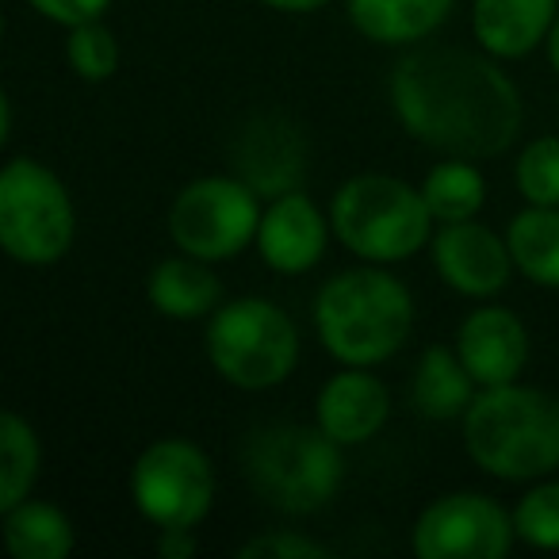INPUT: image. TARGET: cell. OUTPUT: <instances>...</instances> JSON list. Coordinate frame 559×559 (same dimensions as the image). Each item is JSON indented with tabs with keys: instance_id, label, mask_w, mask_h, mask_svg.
Instances as JSON below:
<instances>
[{
	"instance_id": "obj_1",
	"label": "cell",
	"mask_w": 559,
	"mask_h": 559,
	"mask_svg": "<svg viewBox=\"0 0 559 559\" xmlns=\"http://www.w3.org/2000/svg\"><path fill=\"white\" fill-rule=\"evenodd\" d=\"M391 108L421 146L444 157H498L521 131V93L490 58L460 47H414L391 70Z\"/></svg>"
},
{
	"instance_id": "obj_2",
	"label": "cell",
	"mask_w": 559,
	"mask_h": 559,
	"mask_svg": "<svg viewBox=\"0 0 559 559\" xmlns=\"http://www.w3.org/2000/svg\"><path fill=\"white\" fill-rule=\"evenodd\" d=\"M314 330L337 365L376 368L406 345L414 296L388 269H349L330 276L314 296Z\"/></svg>"
},
{
	"instance_id": "obj_3",
	"label": "cell",
	"mask_w": 559,
	"mask_h": 559,
	"mask_svg": "<svg viewBox=\"0 0 559 559\" xmlns=\"http://www.w3.org/2000/svg\"><path fill=\"white\" fill-rule=\"evenodd\" d=\"M464 449L502 483H533L559 467V399L540 388H479L464 414Z\"/></svg>"
},
{
	"instance_id": "obj_4",
	"label": "cell",
	"mask_w": 559,
	"mask_h": 559,
	"mask_svg": "<svg viewBox=\"0 0 559 559\" xmlns=\"http://www.w3.org/2000/svg\"><path fill=\"white\" fill-rule=\"evenodd\" d=\"M253 495L280 513H314L337 495L345 479L342 444L314 426L276 421L249 437L241 460Z\"/></svg>"
},
{
	"instance_id": "obj_5",
	"label": "cell",
	"mask_w": 559,
	"mask_h": 559,
	"mask_svg": "<svg viewBox=\"0 0 559 559\" xmlns=\"http://www.w3.org/2000/svg\"><path fill=\"white\" fill-rule=\"evenodd\" d=\"M433 223L437 218L421 188L388 173H360L345 180L330 203V226L337 241L368 264L411 261L426 249Z\"/></svg>"
},
{
	"instance_id": "obj_6",
	"label": "cell",
	"mask_w": 559,
	"mask_h": 559,
	"mask_svg": "<svg viewBox=\"0 0 559 559\" xmlns=\"http://www.w3.org/2000/svg\"><path fill=\"white\" fill-rule=\"evenodd\" d=\"M207 360L230 388H280L299 365V330L284 307L269 299H234L207 322Z\"/></svg>"
},
{
	"instance_id": "obj_7",
	"label": "cell",
	"mask_w": 559,
	"mask_h": 559,
	"mask_svg": "<svg viewBox=\"0 0 559 559\" xmlns=\"http://www.w3.org/2000/svg\"><path fill=\"white\" fill-rule=\"evenodd\" d=\"M78 234V211L43 162L12 157L0 169V246L16 264L43 269L70 253Z\"/></svg>"
},
{
	"instance_id": "obj_8",
	"label": "cell",
	"mask_w": 559,
	"mask_h": 559,
	"mask_svg": "<svg viewBox=\"0 0 559 559\" xmlns=\"http://www.w3.org/2000/svg\"><path fill=\"white\" fill-rule=\"evenodd\" d=\"M261 203L246 180L234 177H200L177 192L169 207V238L180 253L200 261H230L249 241H257Z\"/></svg>"
},
{
	"instance_id": "obj_9",
	"label": "cell",
	"mask_w": 559,
	"mask_h": 559,
	"mask_svg": "<svg viewBox=\"0 0 559 559\" xmlns=\"http://www.w3.org/2000/svg\"><path fill=\"white\" fill-rule=\"evenodd\" d=\"M131 498L154 528H195L215 506V472L200 444L162 437L131 467Z\"/></svg>"
},
{
	"instance_id": "obj_10",
	"label": "cell",
	"mask_w": 559,
	"mask_h": 559,
	"mask_svg": "<svg viewBox=\"0 0 559 559\" xmlns=\"http://www.w3.org/2000/svg\"><path fill=\"white\" fill-rule=\"evenodd\" d=\"M513 540V513L475 490L429 502L411 528V548L418 559H502L510 556Z\"/></svg>"
},
{
	"instance_id": "obj_11",
	"label": "cell",
	"mask_w": 559,
	"mask_h": 559,
	"mask_svg": "<svg viewBox=\"0 0 559 559\" xmlns=\"http://www.w3.org/2000/svg\"><path fill=\"white\" fill-rule=\"evenodd\" d=\"M433 264L444 284L467 299H495L518 269L510 241L475 218L441 223V230L433 234Z\"/></svg>"
},
{
	"instance_id": "obj_12",
	"label": "cell",
	"mask_w": 559,
	"mask_h": 559,
	"mask_svg": "<svg viewBox=\"0 0 559 559\" xmlns=\"http://www.w3.org/2000/svg\"><path fill=\"white\" fill-rule=\"evenodd\" d=\"M330 218L314 207L311 195L284 192L264 207L261 226H257V249H261V261L269 264L280 276H299V272H311L322 261L330 241Z\"/></svg>"
},
{
	"instance_id": "obj_13",
	"label": "cell",
	"mask_w": 559,
	"mask_h": 559,
	"mask_svg": "<svg viewBox=\"0 0 559 559\" xmlns=\"http://www.w3.org/2000/svg\"><path fill=\"white\" fill-rule=\"evenodd\" d=\"M234 173L253 188L257 195L296 192L307 177V146L299 127L284 123L280 116L257 119L234 142Z\"/></svg>"
},
{
	"instance_id": "obj_14",
	"label": "cell",
	"mask_w": 559,
	"mask_h": 559,
	"mask_svg": "<svg viewBox=\"0 0 559 559\" xmlns=\"http://www.w3.org/2000/svg\"><path fill=\"white\" fill-rule=\"evenodd\" d=\"M456 353L479 388H502L528 360V330L506 307H475L456 330Z\"/></svg>"
},
{
	"instance_id": "obj_15",
	"label": "cell",
	"mask_w": 559,
	"mask_h": 559,
	"mask_svg": "<svg viewBox=\"0 0 559 559\" xmlns=\"http://www.w3.org/2000/svg\"><path fill=\"white\" fill-rule=\"evenodd\" d=\"M391 418V391L383 380H376L368 368L345 365L337 376H330L314 403V421L326 437H334L342 449L365 444L388 426Z\"/></svg>"
},
{
	"instance_id": "obj_16",
	"label": "cell",
	"mask_w": 559,
	"mask_h": 559,
	"mask_svg": "<svg viewBox=\"0 0 559 559\" xmlns=\"http://www.w3.org/2000/svg\"><path fill=\"white\" fill-rule=\"evenodd\" d=\"M559 0H475L472 32L490 58H525L548 39Z\"/></svg>"
},
{
	"instance_id": "obj_17",
	"label": "cell",
	"mask_w": 559,
	"mask_h": 559,
	"mask_svg": "<svg viewBox=\"0 0 559 559\" xmlns=\"http://www.w3.org/2000/svg\"><path fill=\"white\" fill-rule=\"evenodd\" d=\"M146 296L165 319L192 322L207 319V314H215L223 307V280L215 276L211 261L180 253L154 264V272L146 280Z\"/></svg>"
},
{
	"instance_id": "obj_18",
	"label": "cell",
	"mask_w": 559,
	"mask_h": 559,
	"mask_svg": "<svg viewBox=\"0 0 559 559\" xmlns=\"http://www.w3.org/2000/svg\"><path fill=\"white\" fill-rule=\"evenodd\" d=\"M456 0H349V20L380 47H414L449 20Z\"/></svg>"
},
{
	"instance_id": "obj_19",
	"label": "cell",
	"mask_w": 559,
	"mask_h": 559,
	"mask_svg": "<svg viewBox=\"0 0 559 559\" xmlns=\"http://www.w3.org/2000/svg\"><path fill=\"white\" fill-rule=\"evenodd\" d=\"M479 395V383L472 380V372L464 368L456 349L449 345H429L421 353L418 368H414V388L411 399L418 406L421 418L429 421H452L464 418L467 406Z\"/></svg>"
},
{
	"instance_id": "obj_20",
	"label": "cell",
	"mask_w": 559,
	"mask_h": 559,
	"mask_svg": "<svg viewBox=\"0 0 559 559\" xmlns=\"http://www.w3.org/2000/svg\"><path fill=\"white\" fill-rule=\"evenodd\" d=\"M4 544L16 559H66L78 544L73 521L55 502L24 498L4 510Z\"/></svg>"
},
{
	"instance_id": "obj_21",
	"label": "cell",
	"mask_w": 559,
	"mask_h": 559,
	"mask_svg": "<svg viewBox=\"0 0 559 559\" xmlns=\"http://www.w3.org/2000/svg\"><path fill=\"white\" fill-rule=\"evenodd\" d=\"M506 241L521 276L540 288H559V207L528 203V211H518L510 218Z\"/></svg>"
},
{
	"instance_id": "obj_22",
	"label": "cell",
	"mask_w": 559,
	"mask_h": 559,
	"mask_svg": "<svg viewBox=\"0 0 559 559\" xmlns=\"http://www.w3.org/2000/svg\"><path fill=\"white\" fill-rule=\"evenodd\" d=\"M421 195L437 223H464V218L479 215L483 200H487V180L467 157H444L426 173Z\"/></svg>"
},
{
	"instance_id": "obj_23",
	"label": "cell",
	"mask_w": 559,
	"mask_h": 559,
	"mask_svg": "<svg viewBox=\"0 0 559 559\" xmlns=\"http://www.w3.org/2000/svg\"><path fill=\"white\" fill-rule=\"evenodd\" d=\"M39 437L32 421L16 411H4L0 418V510H12L24 498H32V487L39 479Z\"/></svg>"
},
{
	"instance_id": "obj_24",
	"label": "cell",
	"mask_w": 559,
	"mask_h": 559,
	"mask_svg": "<svg viewBox=\"0 0 559 559\" xmlns=\"http://www.w3.org/2000/svg\"><path fill=\"white\" fill-rule=\"evenodd\" d=\"M518 192L525 195L533 207H559V139L544 134L533 139L518 157Z\"/></svg>"
},
{
	"instance_id": "obj_25",
	"label": "cell",
	"mask_w": 559,
	"mask_h": 559,
	"mask_svg": "<svg viewBox=\"0 0 559 559\" xmlns=\"http://www.w3.org/2000/svg\"><path fill=\"white\" fill-rule=\"evenodd\" d=\"M66 58H70L73 73L81 81H93L96 85V81H108L119 70V39L100 20L78 24L70 27V39H66Z\"/></svg>"
},
{
	"instance_id": "obj_26",
	"label": "cell",
	"mask_w": 559,
	"mask_h": 559,
	"mask_svg": "<svg viewBox=\"0 0 559 559\" xmlns=\"http://www.w3.org/2000/svg\"><path fill=\"white\" fill-rule=\"evenodd\" d=\"M513 528L528 548L559 551V483H536L513 510Z\"/></svg>"
},
{
	"instance_id": "obj_27",
	"label": "cell",
	"mask_w": 559,
	"mask_h": 559,
	"mask_svg": "<svg viewBox=\"0 0 559 559\" xmlns=\"http://www.w3.org/2000/svg\"><path fill=\"white\" fill-rule=\"evenodd\" d=\"M241 559H326L330 548L322 540L296 528H264L253 540H246L238 548Z\"/></svg>"
},
{
	"instance_id": "obj_28",
	"label": "cell",
	"mask_w": 559,
	"mask_h": 559,
	"mask_svg": "<svg viewBox=\"0 0 559 559\" xmlns=\"http://www.w3.org/2000/svg\"><path fill=\"white\" fill-rule=\"evenodd\" d=\"M43 20L62 27H78V24H93L104 20V12L111 9V0H27Z\"/></svg>"
},
{
	"instance_id": "obj_29",
	"label": "cell",
	"mask_w": 559,
	"mask_h": 559,
	"mask_svg": "<svg viewBox=\"0 0 559 559\" xmlns=\"http://www.w3.org/2000/svg\"><path fill=\"white\" fill-rule=\"evenodd\" d=\"M157 551H162L165 559H188L195 551L192 528H162V536H157Z\"/></svg>"
},
{
	"instance_id": "obj_30",
	"label": "cell",
	"mask_w": 559,
	"mask_h": 559,
	"mask_svg": "<svg viewBox=\"0 0 559 559\" xmlns=\"http://www.w3.org/2000/svg\"><path fill=\"white\" fill-rule=\"evenodd\" d=\"M261 4H269V9H276V12H292V16H299V12L326 9L330 0H261Z\"/></svg>"
},
{
	"instance_id": "obj_31",
	"label": "cell",
	"mask_w": 559,
	"mask_h": 559,
	"mask_svg": "<svg viewBox=\"0 0 559 559\" xmlns=\"http://www.w3.org/2000/svg\"><path fill=\"white\" fill-rule=\"evenodd\" d=\"M544 47H548V62H551V70L559 73V16H556V24H551L548 39H544Z\"/></svg>"
}]
</instances>
